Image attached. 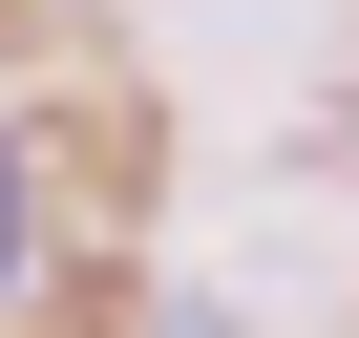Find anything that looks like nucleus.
Returning <instances> with one entry per match:
<instances>
[{
  "mask_svg": "<svg viewBox=\"0 0 359 338\" xmlns=\"http://www.w3.org/2000/svg\"><path fill=\"white\" fill-rule=\"evenodd\" d=\"M0 275H22V148H0Z\"/></svg>",
  "mask_w": 359,
  "mask_h": 338,
  "instance_id": "obj_1",
  "label": "nucleus"
}]
</instances>
